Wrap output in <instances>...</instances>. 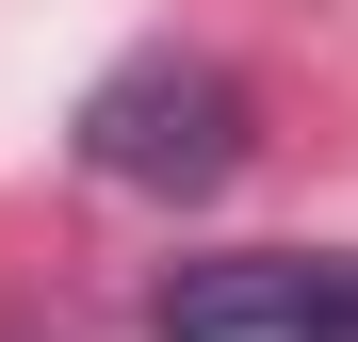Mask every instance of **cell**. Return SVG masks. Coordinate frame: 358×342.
Returning <instances> with one entry per match:
<instances>
[{
    "label": "cell",
    "mask_w": 358,
    "mask_h": 342,
    "mask_svg": "<svg viewBox=\"0 0 358 342\" xmlns=\"http://www.w3.org/2000/svg\"><path fill=\"white\" fill-rule=\"evenodd\" d=\"M147 342H358V261L326 245H245V261H163Z\"/></svg>",
    "instance_id": "7a4b0ae2"
},
{
    "label": "cell",
    "mask_w": 358,
    "mask_h": 342,
    "mask_svg": "<svg viewBox=\"0 0 358 342\" xmlns=\"http://www.w3.org/2000/svg\"><path fill=\"white\" fill-rule=\"evenodd\" d=\"M82 180H114V196H228L245 180V82L212 49H131L82 98Z\"/></svg>",
    "instance_id": "6da1fadb"
}]
</instances>
